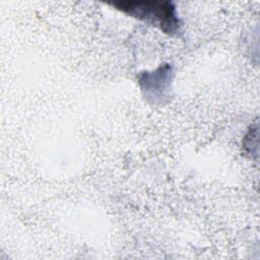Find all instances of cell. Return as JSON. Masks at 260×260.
Wrapping results in <instances>:
<instances>
[{"label": "cell", "instance_id": "obj_1", "mask_svg": "<svg viewBox=\"0 0 260 260\" xmlns=\"http://www.w3.org/2000/svg\"><path fill=\"white\" fill-rule=\"evenodd\" d=\"M112 5L123 13L144 21L167 35L176 36L181 31L182 21L175 4L171 1L127 0L115 1Z\"/></svg>", "mask_w": 260, "mask_h": 260}]
</instances>
